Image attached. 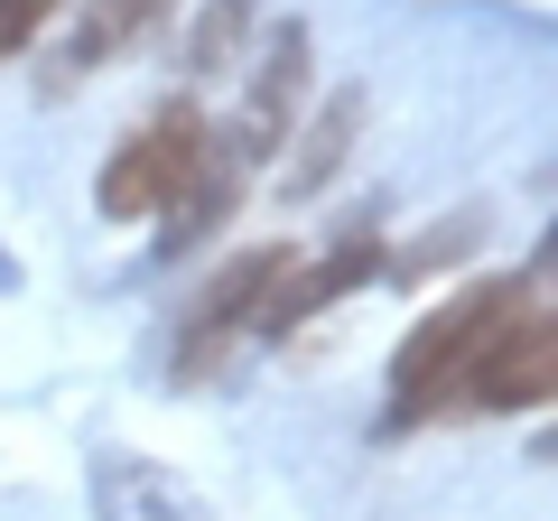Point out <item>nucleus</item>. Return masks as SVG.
<instances>
[{
	"label": "nucleus",
	"instance_id": "1",
	"mask_svg": "<svg viewBox=\"0 0 558 521\" xmlns=\"http://www.w3.org/2000/svg\"><path fill=\"white\" fill-rule=\"evenodd\" d=\"M512 299H521V280H475L465 299L428 307V317L400 336V354H391V420H400V428L447 420V410H457L465 363H475V354H484V336L512 317Z\"/></svg>",
	"mask_w": 558,
	"mask_h": 521
},
{
	"label": "nucleus",
	"instance_id": "2",
	"mask_svg": "<svg viewBox=\"0 0 558 521\" xmlns=\"http://www.w3.org/2000/svg\"><path fill=\"white\" fill-rule=\"evenodd\" d=\"M205 141H215V121L196 112V102H168V112H149L131 131V141L102 159V186H94V205L112 223H140V215H168V205L196 186V168H205Z\"/></svg>",
	"mask_w": 558,
	"mask_h": 521
},
{
	"label": "nucleus",
	"instance_id": "3",
	"mask_svg": "<svg viewBox=\"0 0 558 521\" xmlns=\"http://www.w3.org/2000/svg\"><path fill=\"white\" fill-rule=\"evenodd\" d=\"M549 381H558V317H549V299H539V280H531L512 299V317L484 336V354L465 363L457 410H539Z\"/></svg>",
	"mask_w": 558,
	"mask_h": 521
},
{
	"label": "nucleus",
	"instance_id": "4",
	"mask_svg": "<svg viewBox=\"0 0 558 521\" xmlns=\"http://www.w3.org/2000/svg\"><path fill=\"white\" fill-rule=\"evenodd\" d=\"M307 75H317V38H307V20H279V28H270V47H260V65H252V84H242L233 131H215V141L233 149L242 168H270L279 149H289V131H299Z\"/></svg>",
	"mask_w": 558,
	"mask_h": 521
},
{
	"label": "nucleus",
	"instance_id": "5",
	"mask_svg": "<svg viewBox=\"0 0 558 521\" xmlns=\"http://www.w3.org/2000/svg\"><path fill=\"white\" fill-rule=\"evenodd\" d=\"M289 242H252V252H233L205 280V299H196V317H186V344H178V381H205V363H215V344L233 336V326H252L260 317V299H270V280L289 270Z\"/></svg>",
	"mask_w": 558,
	"mask_h": 521
},
{
	"label": "nucleus",
	"instance_id": "6",
	"mask_svg": "<svg viewBox=\"0 0 558 521\" xmlns=\"http://www.w3.org/2000/svg\"><path fill=\"white\" fill-rule=\"evenodd\" d=\"M373 270H381V242H336V252H326V260H289V270H279V280H270V299H260V336H299V326L307 317H326V307H336L344 299V289H363V280H373Z\"/></svg>",
	"mask_w": 558,
	"mask_h": 521
},
{
	"label": "nucleus",
	"instance_id": "7",
	"mask_svg": "<svg viewBox=\"0 0 558 521\" xmlns=\"http://www.w3.org/2000/svg\"><path fill=\"white\" fill-rule=\"evenodd\" d=\"M168 20V0H84L75 28H65L57 65H47V94H65V84H84L94 65H112L131 38H149V28Z\"/></svg>",
	"mask_w": 558,
	"mask_h": 521
},
{
	"label": "nucleus",
	"instance_id": "8",
	"mask_svg": "<svg viewBox=\"0 0 558 521\" xmlns=\"http://www.w3.org/2000/svg\"><path fill=\"white\" fill-rule=\"evenodd\" d=\"M94 502H102V521H205L186 475H168L149 457H121V447L94 457Z\"/></svg>",
	"mask_w": 558,
	"mask_h": 521
},
{
	"label": "nucleus",
	"instance_id": "9",
	"mask_svg": "<svg viewBox=\"0 0 558 521\" xmlns=\"http://www.w3.org/2000/svg\"><path fill=\"white\" fill-rule=\"evenodd\" d=\"M354 131H363V94H336L307 131H289V168H279V196H326L336 186V168L354 159Z\"/></svg>",
	"mask_w": 558,
	"mask_h": 521
},
{
	"label": "nucleus",
	"instance_id": "10",
	"mask_svg": "<svg viewBox=\"0 0 558 521\" xmlns=\"http://www.w3.org/2000/svg\"><path fill=\"white\" fill-rule=\"evenodd\" d=\"M252 20H260V0H205L196 38H186V75H223L242 57V38H252Z\"/></svg>",
	"mask_w": 558,
	"mask_h": 521
},
{
	"label": "nucleus",
	"instance_id": "11",
	"mask_svg": "<svg viewBox=\"0 0 558 521\" xmlns=\"http://www.w3.org/2000/svg\"><path fill=\"white\" fill-rule=\"evenodd\" d=\"M57 10H65V0H0V57H20V47L38 38Z\"/></svg>",
	"mask_w": 558,
	"mask_h": 521
}]
</instances>
